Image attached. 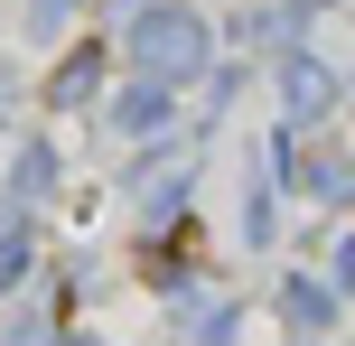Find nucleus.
<instances>
[{
  "label": "nucleus",
  "instance_id": "nucleus-1",
  "mask_svg": "<svg viewBox=\"0 0 355 346\" xmlns=\"http://www.w3.org/2000/svg\"><path fill=\"white\" fill-rule=\"evenodd\" d=\"M196 47H206V37H196V19H187V10L141 19V66H150V75H187V66H196Z\"/></svg>",
  "mask_w": 355,
  "mask_h": 346
}]
</instances>
